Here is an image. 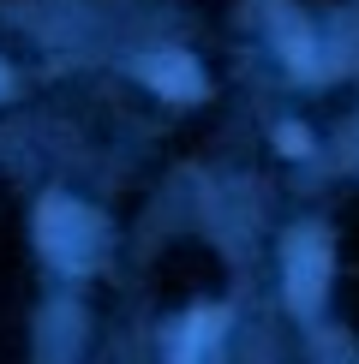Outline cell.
<instances>
[{"mask_svg":"<svg viewBox=\"0 0 359 364\" xmlns=\"http://www.w3.org/2000/svg\"><path fill=\"white\" fill-rule=\"evenodd\" d=\"M36 239H42V251H48L60 269H84L90 257H96L102 221L90 215V209L66 203V197H48V203H42V215H36Z\"/></svg>","mask_w":359,"mask_h":364,"instance_id":"obj_1","label":"cell"},{"mask_svg":"<svg viewBox=\"0 0 359 364\" xmlns=\"http://www.w3.org/2000/svg\"><path fill=\"white\" fill-rule=\"evenodd\" d=\"M323 281H329V239L318 233V227H306V233H293V245H288V305L293 311H318Z\"/></svg>","mask_w":359,"mask_h":364,"instance_id":"obj_2","label":"cell"},{"mask_svg":"<svg viewBox=\"0 0 359 364\" xmlns=\"http://www.w3.org/2000/svg\"><path fill=\"white\" fill-rule=\"evenodd\" d=\"M138 78L144 84H156L162 96H174V102H192L198 96V66H192V54H150V60H138Z\"/></svg>","mask_w":359,"mask_h":364,"instance_id":"obj_3","label":"cell"},{"mask_svg":"<svg viewBox=\"0 0 359 364\" xmlns=\"http://www.w3.org/2000/svg\"><path fill=\"white\" fill-rule=\"evenodd\" d=\"M281 149H288V156H299V149H306V132L288 126V132H281Z\"/></svg>","mask_w":359,"mask_h":364,"instance_id":"obj_4","label":"cell"},{"mask_svg":"<svg viewBox=\"0 0 359 364\" xmlns=\"http://www.w3.org/2000/svg\"><path fill=\"white\" fill-rule=\"evenodd\" d=\"M0 90H6V66H0Z\"/></svg>","mask_w":359,"mask_h":364,"instance_id":"obj_5","label":"cell"}]
</instances>
